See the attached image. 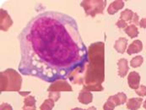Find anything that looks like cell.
<instances>
[{
  "label": "cell",
  "instance_id": "obj_30",
  "mask_svg": "<svg viewBox=\"0 0 146 110\" xmlns=\"http://www.w3.org/2000/svg\"><path fill=\"white\" fill-rule=\"evenodd\" d=\"M143 107H144V109H146V100L145 101V103H144V105H143Z\"/></svg>",
  "mask_w": 146,
  "mask_h": 110
},
{
  "label": "cell",
  "instance_id": "obj_6",
  "mask_svg": "<svg viewBox=\"0 0 146 110\" xmlns=\"http://www.w3.org/2000/svg\"><path fill=\"white\" fill-rule=\"evenodd\" d=\"M13 21L8 14V12L4 9L0 10V28L3 31H7L9 27L12 25Z\"/></svg>",
  "mask_w": 146,
  "mask_h": 110
},
{
  "label": "cell",
  "instance_id": "obj_8",
  "mask_svg": "<svg viewBox=\"0 0 146 110\" xmlns=\"http://www.w3.org/2000/svg\"><path fill=\"white\" fill-rule=\"evenodd\" d=\"M78 100L82 104H85V105L90 104L93 101V95L90 91H87L84 88L79 94Z\"/></svg>",
  "mask_w": 146,
  "mask_h": 110
},
{
  "label": "cell",
  "instance_id": "obj_23",
  "mask_svg": "<svg viewBox=\"0 0 146 110\" xmlns=\"http://www.w3.org/2000/svg\"><path fill=\"white\" fill-rule=\"evenodd\" d=\"M116 25H117L118 28H120V29H124V30L127 27V22H126L125 21H123V20H121V19L116 23Z\"/></svg>",
  "mask_w": 146,
  "mask_h": 110
},
{
  "label": "cell",
  "instance_id": "obj_22",
  "mask_svg": "<svg viewBox=\"0 0 146 110\" xmlns=\"http://www.w3.org/2000/svg\"><path fill=\"white\" fill-rule=\"evenodd\" d=\"M136 93L140 97L146 96V87L145 86H140L136 90Z\"/></svg>",
  "mask_w": 146,
  "mask_h": 110
},
{
  "label": "cell",
  "instance_id": "obj_25",
  "mask_svg": "<svg viewBox=\"0 0 146 110\" xmlns=\"http://www.w3.org/2000/svg\"><path fill=\"white\" fill-rule=\"evenodd\" d=\"M139 26L141 28H146V18L142 19L140 21H139Z\"/></svg>",
  "mask_w": 146,
  "mask_h": 110
},
{
  "label": "cell",
  "instance_id": "obj_11",
  "mask_svg": "<svg viewBox=\"0 0 146 110\" xmlns=\"http://www.w3.org/2000/svg\"><path fill=\"white\" fill-rule=\"evenodd\" d=\"M118 66V75L120 77H125L128 71V62L126 59H121L117 62Z\"/></svg>",
  "mask_w": 146,
  "mask_h": 110
},
{
  "label": "cell",
  "instance_id": "obj_2",
  "mask_svg": "<svg viewBox=\"0 0 146 110\" xmlns=\"http://www.w3.org/2000/svg\"><path fill=\"white\" fill-rule=\"evenodd\" d=\"M105 47L103 43L91 44L89 47V60L84 77V89L90 91L103 90L102 83L105 78Z\"/></svg>",
  "mask_w": 146,
  "mask_h": 110
},
{
  "label": "cell",
  "instance_id": "obj_13",
  "mask_svg": "<svg viewBox=\"0 0 146 110\" xmlns=\"http://www.w3.org/2000/svg\"><path fill=\"white\" fill-rule=\"evenodd\" d=\"M36 98L33 96H27L24 100L23 110H36Z\"/></svg>",
  "mask_w": 146,
  "mask_h": 110
},
{
  "label": "cell",
  "instance_id": "obj_7",
  "mask_svg": "<svg viewBox=\"0 0 146 110\" xmlns=\"http://www.w3.org/2000/svg\"><path fill=\"white\" fill-rule=\"evenodd\" d=\"M127 83L128 86L131 89L137 90L139 87V83H140V75L138 72L136 71H132L129 73L127 76Z\"/></svg>",
  "mask_w": 146,
  "mask_h": 110
},
{
  "label": "cell",
  "instance_id": "obj_17",
  "mask_svg": "<svg viewBox=\"0 0 146 110\" xmlns=\"http://www.w3.org/2000/svg\"><path fill=\"white\" fill-rule=\"evenodd\" d=\"M133 17H134V13H133L132 10L128 9H126L125 10H123V11L121 13V15H120L121 20H123V21H125L126 22L133 21Z\"/></svg>",
  "mask_w": 146,
  "mask_h": 110
},
{
  "label": "cell",
  "instance_id": "obj_21",
  "mask_svg": "<svg viewBox=\"0 0 146 110\" xmlns=\"http://www.w3.org/2000/svg\"><path fill=\"white\" fill-rule=\"evenodd\" d=\"M48 97H49V99L52 100L53 102H57L60 98V92L50 91L49 94H48Z\"/></svg>",
  "mask_w": 146,
  "mask_h": 110
},
{
  "label": "cell",
  "instance_id": "obj_26",
  "mask_svg": "<svg viewBox=\"0 0 146 110\" xmlns=\"http://www.w3.org/2000/svg\"><path fill=\"white\" fill-rule=\"evenodd\" d=\"M133 22L134 23L133 25H139V16H138V15L137 14H135L134 13V17H133Z\"/></svg>",
  "mask_w": 146,
  "mask_h": 110
},
{
  "label": "cell",
  "instance_id": "obj_5",
  "mask_svg": "<svg viewBox=\"0 0 146 110\" xmlns=\"http://www.w3.org/2000/svg\"><path fill=\"white\" fill-rule=\"evenodd\" d=\"M73 89L71 86L65 81V80H59L57 81L48 87V91H56V92H60V91H72Z\"/></svg>",
  "mask_w": 146,
  "mask_h": 110
},
{
  "label": "cell",
  "instance_id": "obj_28",
  "mask_svg": "<svg viewBox=\"0 0 146 110\" xmlns=\"http://www.w3.org/2000/svg\"><path fill=\"white\" fill-rule=\"evenodd\" d=\"M84 110H96V109L95 107H90L89 109H84Z\"/></svg>",
  "mask_w": 146,
  "mask_h": 110
},
{
  "label": "cell",
  "instance_id": "obj_20",
  "mask_svg": "<svg viewBox=\"0 0 146 110\" xmlns=\"http://www.w3.org/2000/svg\"><path fill=\"white\" fill-rule=\"evenodd\" d=\"M115 107H116L115 103H113L111 100H110V99L108 98V99H107V101L105 103V104L103 105V109L104 110H114Z\"/></svg>",
  "mask_w": 146,
  "mask_h": 110
},
{
  "label": "cell",
  "instance_id": "obj_24",
  "mask_svg": "<svg viewBox=\"0 0 146 110\" xmlns=\"http://www.w3.org/2000/svg\"><path fill=\"white\" fill-rule=\"evenodd\" d=\"M0 110H13V108L11 105H9V103H3L1 104L0 106Z\"/></svg>",
  "mask_w": 146,
  "mask_h": 110
},
{
  "label": "cell",
  "instance_id": "obj_14",
  "mask_svg": "<svg viewBox=\"0 0 146 110\" xmlns=\"http://www.w3.org/2000/svg\"><path fill=\"white\" fill-rule=\"evenodd\" d=\"M142 102H143L142 98H137V97L130 98L127 103V109L129 110H138L141 107Z\"/></svg>",
  "mask_w": 146,
  "mask_h": 110
},
{
  "label": "cell",
  "instance_id": "obj_10",
  "mask_svg": "<svg viewBox=\"0 0 146 110\" xmlns=\"http://www.w3.org/2000/svg\"><path fill=\"white\" fill-rule=\"evenodd\" d=\"M124 6V2L121 1V0H116L113 1L108 7L107 9V12L109 15H114L116 14L118 10L122 9Z\"/></svg>",
  "mask_w": 146,
  "mask_h": 110
},
{
  "label": "cell",
  "instance_id": "obj_3",
  "mask_svg": "<svg viewBox=\"0 0 146 110\" xmlns=\"http://www.w3.org/2000/svg\"><path fill=\"white\" fill-rule=\"evenodd\" d=\"M22 85L21 75L13 69H7L0 73L1 91H20Z\"/></svg>",
  "mask_w": 146,
  "mask_h": 110
},
{
  "label": "cell",
  "instance_id": "obj_29",
  "mask_svg": "<svg viewBox=\"0 0 146 110\" xmlns=\"http://www.w3.org/2000/svg\"><path fill=\"white\" fill-rule=\"evenodd\" d=\"M71 110H84V109H80V108H74V109H73Z\"/></svg>",
  "mask_w": 146,
  "mask_h": 110
},
{
  "label": "cell",
  "instance_id": "obj_4",
  "mask_svg": "<svg viewBox=\"0 0 146 110\" xmlns=\"http://www.w3.org/2000/svg\"><path fill=\"white\" fill-rule=\"evenodd\" d=\"M83 7L85 14L91 17H95L96 15L102 14L106 5V1L105 0H85L80 3Z\"/></svg>",
  "mask_w": 146,
  "mask_h": 110
},
{
  "label": "cell",
  "instance_id": "obj_19",
  "mask_svg": "<svg viewBox=\"0 0 146 110\" xmlns=\"http://www.w3.org/2000/svg\"><path fill=\"white\" fill-rule=\"evenodd\" d=\"M54 107V102L51 99H46L40 107V110H52Z\"/></svg>",
  "mask_w": 146,
  "mask_h": 110
},
{
  "label": "cell",
  "instance_id": "obj_16",
  "mask_svg": "<svg viewBox=\"0 0 146 110\" xmlns=\"http://www.w3.org/2000/svg\"><path fill=\"white\" fill-rule=\"evenodd\" d=\"M124 31L126 32V34L130 37L131 38H134L137 37L139 35V31L138 28L135 25H127V27L124 30Z\"/></svg>",
  "mask_w": 146,
  "mask_h": 110
},
{
  "label": "cell",
  "instance_id": "obj_27",
  "mask_svg": "<svg viewBox=\"0 0 146 110\" xmlns=\"http://www.w3.org/2000/svg\"><path fill=\"white\" fill-rule=\"evenodd\" d=\"M29 93H30L29 91H26V92H21V91H20V94L22 95V96H27Z\"/></svg>",
  "mask_w": 146,
  "mask_h": 110
},
{
  "label": "cell",
  "instance_id": "obj_18",
  "mask_svg": "<svg viewBox=\"0 0 146 110\" xmlns=\"http://www.w3.org/2000/svg\"><path fill=\"white\" fill-rule=\"evenodd\" d=\"M143 61H144L143 57L139 55V56H136L133 59H132V60L130 61V65L133 68H138V67L141 66V65L143 64Z\"/></svg>",
  "mask_w": 146,
  "mask_h": 110
},
{
  "label": "cell",
  "instance_id": "obj_1",
  "mask_svg": "<svg viewBox=\"0 0 146 110\" xmlns=\"http://www.w3.org/2000/svg\"><path fill=\"white\" fill-rule=\"evenodd\" d=\"M20 43L19 71L46 82L81 72L88 61L77 22L63 13L46 11L34 17L21 31Z\"/></svg>",
  "mask_w": 146,
  "mask_h": 110
},
{
  "label": "cell",
  "instance_id": "obj_9",
  "mask_svg": "<svg viewBox=\"0 0 146 110\" xmlns=\"http://www.w3.org/2000/svg\"><path fill=\"white\" fill-rule=\"evenodd\" d=\"M142 49H143L142 42L140 40H135L129 45V47L127 50V53L128 55H132V54L138 53L141 52Z\"/></svg>",
  "mask_w": 146,
  "mask_h": 110
},
{
  "label": "cell",
  "instance_id": "obj_12",
  "mask_svg": "<svg viewBox=\"0 0 146 110\" xmlns=\"http://www.w3.org/2000/svg\"><path fill=\"white\" fill-rule=\"evenodd\" d=\"M127 46V39L125 37H120L118 38L114 44V48L119 53H124Z\"/></svg>",
  "mask_w": 146,
  "mask_h": 110
},
{
  "label": "cell",
  "instance_id": "obj_15",
  "mask_svg": "<svg viewBox=\"0 0 146 110\" xmlns=\"http://www.w3.org/2000/svg\"><path fill=\"white\" fill-rule=\"evenodd\" d=\"M109 99L111 100L115 103L116 106H119V105L125 103L126 101H127V96L123 92H119L116 95L109 97Z\"/></svg>",
  "mask_w": 146,
  "mask_h": 110
}]
</instances>
